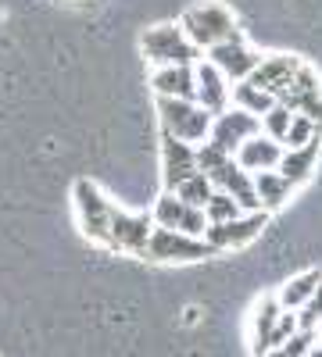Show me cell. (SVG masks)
I'll return each instance as SVG.
<instances>
[{
    "label": "cell",
    "instance_id": "obj_1",
    "mask_svg": "<svg viewBox=\"0 0 322 357\" xmlns=\"http://www.w3.org/2000/svg\"><path fill=\"white\" fill-rule=\"evenodd\" d=\"M180 25L197 50H215L222 43L244 40L240 29H237V15H233L222 0H200V4L186 8Z\"/></svg>",
    "mask_w": 322,
    "mask_h": 357
},
{
    "label": "cell",
    "instance_id": "obj_2",
    "mask_svg": "<svg viewBox=\"0 0 322 357\" xmlns=\"http://www.w3.org/2000/svg\"><path fill=\"white\" fill-rule=\"evenodd\" d=\"M140 54L154 68H193L200 61V50L190 43L180 22H158L151 29H143Z\"/></svg>",
    "mask_w": 322,
    "mask_h": 357
},
{
    "label": "cell",
    "instance_id": "obj_3",
    "mask_svg": "<svg viewBox=\"0 0 322 357\" xmlns=\"http://www.w3.org/2000/svg\"><path fill=\"white\" fill-rule=\"evenodd\" d=\"M72 204H75V225L90 243L108 247L111 243V207L115 200H108L101 193V186L94 178H75L72 186Z\"/></svg>",
    "mask_w": 322,
    "mask_h": 357
},
{
    "label": "cell",
    "instance_id": "obj_4",
    "mask_svg": "<svg viewBox=\"0 0 322 357\" xmlns=\"http://www.w3.org/2000/svg\"><path fill=\"white\" fill-rule=\"evenodd\" d=\"M158 122H161V132L200 146L212 136L215 114L204 111L197 100H165V97H158Z\"/></svg>",
    "mask_w": 322,
    "mask_h": 357
},
{
    "label": "cell",
    "instance_id": "obj_5",
    "mask_svg": "<svg viewBox=\"0 0 322 357\" xmlns=\"http://www.w3.org/2000/svg\"><path fill=\"white\" fill-rule=\"evenodd\" d=\"M143 261H154V264H190V261H208L219 257V250L208 240H197V236L186 232H175V229H154L147 250L140 254Z\"/></svg>",
    "mask_w": 322,
    "mask_h": 357
},
{
    "label": "cell",
    "instance_id": "obj_6",
    "mask_svg": "<svg viewBox=\"0 0 322 357\" xmlns=\"http://www.w3.org/2000/svg\"><path fill=\"white\" fill-rule=\"evenodd\" d=\"M154 229H158V222H154L151 211H129V207L115 204L111 207V243H108V250L140 257L147 250Z\"/></svg>",
    "mask_w": 322,
    "mask_h": 357
},
{
    "label": "cell",
    "instance_id": "obj_7",
    "mask_svg": "<svg viewBox=\"0 0 322 357\" xmlns=\"http://www.w3.org/2000/svg\"><path fill=\"white\" fill-rule=\"evenodd\" d=\"M279 104L290 107L294 114L312 118L315 126H322V79L312 65H301L298 75L290 79V86L279 93Z\"/></svg>",
    "mask_w": 322,
    "mask_h": 357
},
{
    "label": "cell",
    "instance_id": "obj_8",
    "mask_svg": "<svg viewBox=\"0 0 322 357\" xmlns=\"http://www.w3.org/2000/svg\"><path fill=\"white\" fill-rule=\"evenodd\" d=\"M200 172L197 165V146L186 139H175L168 132H161V178H165V193H175L183 183Z\"/></svg>",
    "mask_w": 322,
    "mask_h": 357
},
{
    "label": "cell",
    "instance_id": "obj_9",
    "mask_svg": "<svg viewBox=\"0 0 322 357\" xmlns=\"http://www.w3.org/2000/svg\"><path fill=\"white\" fill-rule=\"evenodd\" d=\"M154 222L161 229H175V232H186V236H197V240H204L212 229L208 215L200 211V207H190L186 200H180L175 193H161L158 204H154Z\"/></svg>",
    "mask_w": 322,
    "mask_h": 357
},
{
    "label": "cell",
    "instance_id": "obj_10",
    "mask_svg": "<svg viewBox=\"0 0 322 357\" xmlns=\"http://www.w3.org/2000/svg\"><path fill=\"white\" fill-rule=\"evenodd\" d=\"M258 132H261V118H254V114H247L240 107H229V111L215 114V126H212L208 139L219 146V151H226L229 158H237V151L247 139H254Z\"/></svg>",
    "mask_w": 322,
    "mask_h": 357
},
{
    "label": "cell",
    "instance_id": "obj_11",
    "mask_svg": "<svg viewBox=\"0 0 322 357\" xmlns=\"http://www.w3.org/2000/svg\"><path fill=\"white\" fill-rule=\"evenodd\" d=\"M265 225H269V215H265V211H251V215H240V218H233V222L212 225L204 240H208L219 254H226V250H240V247L254 243Z\"/></svg>",
    "mask_w": 322,
    "mask_h": 357
},
{
    "label": "cell",
    "instance_id": "obj_12",
    "mask_svg": "<svg viewBox=\"0 0 322 357\" xmlns=\"http://www.w3.org/2000/svg\"><path fill=\"white\" fill-rule=\"evenodd\" d=\"M208 61L233 82V86H240V82H247L254 72H258V65L265 61L258 50H251L244 40H233V43H222V47H215V50H208Z\"/></svg>",
    "mask_w": 322,
    "mask_h": 357
},
{
    "label": "cell",
    "instance_id": "obj_13",
    "mask_svg": "<svg viewBox=\"0 0 322 357\" xmlns=\"http://www.w3.org/2000/svg\"><path fill=\"white\" fill-rule=\"evenodd\" d=\"M283 314H286V307L279 304L276 293L261 296V301L254 304V318H251V350H254L258 357H265V354L276 347V329H279Z\"/></svg>",
    "mask_w": 322,
    "mask_h": 357
},
{
    "label": "cell",
    "instance_id": "obj_14",
    "mask_svg": "<svg viewBox=\"0 0 322 357\" xmlns=\"http://www.w3.org/2000/svg\"><path fill=\"white\" fill-rule=\"evenodd\" d=\"M208 178L215 183V190H222V193H229L233 200H237L247 215H251V211H261V207H258V193H254V175H251V172H244L233 158H229L226 165L212 168V172H208Z\"/></svg>",
    "mask_w": 322,
    "mask_h": 357
},
{
    "label": "cell",
    "instance_id": "obj_15",
    "mask_svg": "<svg viewBox=\"0 0 322 357\" xmlns=\"http://www.w3.org/2000/svg\"><path fill=\"white\" fill-rule=\"evenodd\" d=\"M193 75H197V104L204 111H212V114L229 111V93H233L229 79L212 61H197L193 65Z\"/></svg>",
    "mask_w": 322,
    "mask_h": 357
},
{
    "label": "cell",
    "instance_id": "obj_16",
    "mask_svg": "<svg viewBox=\"0 0 322 357\" xmlns=\"http://www.w3.org/2000/svg\"><path fill=\"white\" fill-rule=\"evenodd\" d=\"M301 65H305V61H301V57H294V54H269L247 82H254L258 89H265V93H272V97L279 100V93L290 86V79L298 75Z\"/></svg>",
    "mask_w": 322,
    "mask_h": 357
},
{
    "label": "cell",
    "instance_id": "obj_17",
    "mask_svg": "<svg viewBox=\"0 0 322 357\" xmlns=\"http://www.w3.org/2000/svg\"><path fill=\"white\" fill-rule=\"evenodd\" d=\"M283 154H286V146H283V143L269 139L265 132H258L254 139H247V143L240 146L233 161H237L244 172H251V175H261V172H276L279 161H283Z\"/></svg>",
    "mask_w": 322,
    "mask_h": 357
},
{
    "label": "cell",
    "instance_id": "obj_18",
    "mask_svg": "<svg viewBox=\"0 0 322 357\" xmlns=\"http://www.w3.org/2000/svg\"><path fill=\"white\" fill-rule=\"evenodd\" d=\"M151 89L165 100H197V75L193 68H154Z\"/></svg>",
    "mask_w": 322,
    "mask_h": 357
},
{
    "label": "cell",
    "instance_id": "obj_19",
    "mask_svg": "<svg viewBox=\"0 0 322 357\" xmlns=\"http://www.w3.org/2000/svg\"><path fill=\"white\" fill-rule=\"evenodd\" d=\"M294 183L290 178H283L279 172H261V175H254V193H258V207L265 215H272V211H279V207L294 197Z\"/></svg>",
    "mask_w": 322,
    "mask_h": 357
},
{
    "label": "cell",
    "instance_id": "obj_20",
    "mask_svg": "<svg viewBox=\"0 0 322 357\" xmlns=\"http://www.w3.org/2000/svg\"><path fill=\"white\" fill-rule=\"evenodd\" d=\"M319 286H322V268H308V272L286 279L276 296H279V304H283L286 311H301L312 296L319 293Z\"/></svg>",
    "mask_w": 322,
    "mask_h": 357
},
{
    "label": "cell",
    "instance_id": "obj_21",
    "mask_svg": "<svg viewBox=\"0 0 322 357\" xmlns=\"http://www.w3.org/2000/svg\"><path fill=\"white\" fill-rule=\"evenodd\" d=\"M319 151H322V136H319L315 143L301 146V151H286L276 172H279L283 178H290L294 186H305L308 178H312V172H315V165H319Z\"/></svg>",
    "mask_w": 322,
    "mask_h": 357
},
{
    "label": "cell",
    "instance_id": "obj_22",
    "mask_svg": "<svg viewBox=\"0 0 322 357\" xmlns=\"http://www.w3.org/2000/svg\"><path fill=\"white\" fill-rule=\"evenodd\" d=\"M279 100L272 93H265V89H258L254 82H240V86H233V107H240L254 118H265Z\"/></svg>",
    "mask_w": 322,
    "mask_h": 357
},
{
    "label": "cell",
    "instance_id": "obj_23",
    "mask_svg": "<svg viewBox=\"0 0 322 357\" xmlns=\"http://www.w3.org/2000/svg\"><path fill=\"white\" fill-rule=\"evenodd\" d=\"M175 197L186 200L190 207H200V211H204V207L212 204V197H215V183H212V178L204 175V172H197L190 183H183L180 190H175Z\"/></svg>",
    "mask_w": 322,
    "mask_h": 357
},
{
    "label": "cell",
    "instance_id": "obj_24",
    "mask_svg": "<svg viewBox=\"0 0 322 357\" xmlns=\"http://www.w3.org/2000/svg\"><path fill=\"white\" fill-rule=\"evenodd\" d=\"M204 215H208V222L212 225H222V222H233V218H240V215H247L244 207L233 200L229 193H222V190H215V197H212V204L204 207Z\"/></svg>",
    "mask_w": 322,
    "mask_h": 357
},
{
    "label": "cell",
    "instance_id": "obj_25",
    "mask_svg": "<svg viewBox=\"0 0 322 357\" xmlns=\"http://www.w3.org/2000/svg\"><path fill=\"white\" fill-rule=\"evenodd\" d=\"M290 126H294V111L283 107V104H276L265 118H261V132H265L269 139H276V143H286Z\"/></svg>",
    "mask_w": 322,
    "mask_h": 357
},
{
    "label": "cell",
    "instance_id": "obj_26",
    "mask_svg": "<svg viewBox=\"0 0 322 357\" xmlns=\"http://www.w3.org/2000/svg\"><path fill=\"white\" fill-rule=\"evenodd\" d=\"M322 136V126H315L312 118H305V114H294V126H290V132H286V151H301V146H308V143H315Z\"/></svg>",
    "mask_w": 322,
    "mask_h": 357
},
{
    "label": "cell",
    "instance_id": "obj_27",
    "mask_svg": "<svg viewBox=\"0 0 322 357\" xmlns=\"http://www.w3.org/2000/svg\"><path fill=\"white\" fill-rule=\"evenodd\" d=\"M315 336L319 333H294L286 343H279L276 350H269L265 357H308L312 347H315Z\"/></svg>",
    "mask_w": 322,
    "mask_h": 357
},
{
    "label": "cell",
    "instance_id": "obj_28",
    "mask_svg": "<svg viewBox=\"0 0 322 357\" xmlns=\"http://www.w3.org/2000/svg\"><path fill=\"white\" fill-rule=\"evenodd\" d=\"M298 325H301V333H319V325H322V286H319V293L312 296V301L298 311Z\"/></svg>",
    "mask_w": 322,
    "mask_h": 357
},
{
    "label": "cell",
    "instance_id": "obj_29",
    "mask_svg": "<svg viewBox=\"0 0 322 357\" xmlns=\"http://www.w3.org/2000/svg\"><path fill=\"white\" fill-rule=\"evenodd\" d=\"M308 357H322V336H315V347H312V354Z\"/></svg>",
    "mask_w": 322,
    "mask_h": 357
}]
</instances>
